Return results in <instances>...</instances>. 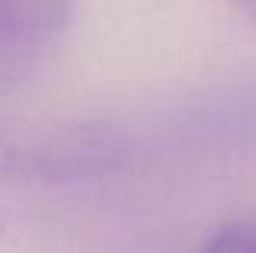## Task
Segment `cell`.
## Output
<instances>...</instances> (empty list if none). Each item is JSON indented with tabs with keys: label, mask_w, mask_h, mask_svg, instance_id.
<instances>
[{
	"label": "cell",
	"mask_w": 256,
	"mask_h": 253,
	"mask_svg": "<svg viewBox=\"0 0 256 253\" xmlns=\"http://www.w3.org/2000/svg\"><path fill=\"white\" fill-rule=\"evenodd\" d=\"M133 159V140L114 124H20L0 156V182L75 185L117 176Z\"/></svg>",
	"instance_id": "cell-1"
},
{
	"label": "cell",
	"mask_w": 256,
	"mask_h": 253,
	"mask_svg": "<svg viewBox=\"0 0 256 253\" xmlns=\"http://www.w3.org/2000/svg\"><path fill=\"white\" fill-rule=\"evenodd\" d=\"M75 0H0V82L36 72L62 46Z\"/></svg>",
	"instance_id": "cell-2"
},
{
	"label": "cell",
	"mask_w": 256,
	"mask_h": 253,
	"mask_svg": "<svg viewBox=\"0 0 256 253\" xmlns=\"http://www.w3.org/2000/svg\"><path fill=\"white\" fill-rule=\"evenodd\" d=\"M201 253H256V218H234L214 228Z\"/></svg>",
	"instance_id": "cell-3"
},
{
	"label": "cell",
	"mask_w": 256,
	"mask_h": 253,
	"mask_svg": "<svg viewBox=\"0 0 256 253\" xmlns=\"http://www.w3.org/2000/svg\"><path fill=\"white\" fill-rule=\"evenodd\" d=\"M13 126H16V124H10L4 114H0V156H4L6 143H10V136H13Z\"/></svg>",
	"instance_id": "cell-4"
},
{
	"label": "cell",
	"mask_w": 256,
	"mask_h": 253,
	"mask_svg": "<svg viewBox=\"0 0 256 253\" xmlns=\"http://www.w3.org/2000/svg\"><path fill=\"white\" fill-rule=\"evenodd\" d=\"M230 4L237 6L246 20H253V23H256V0H230Z\"/></svg>",
	"instance_id": "cell-5"
}]
</instances>
